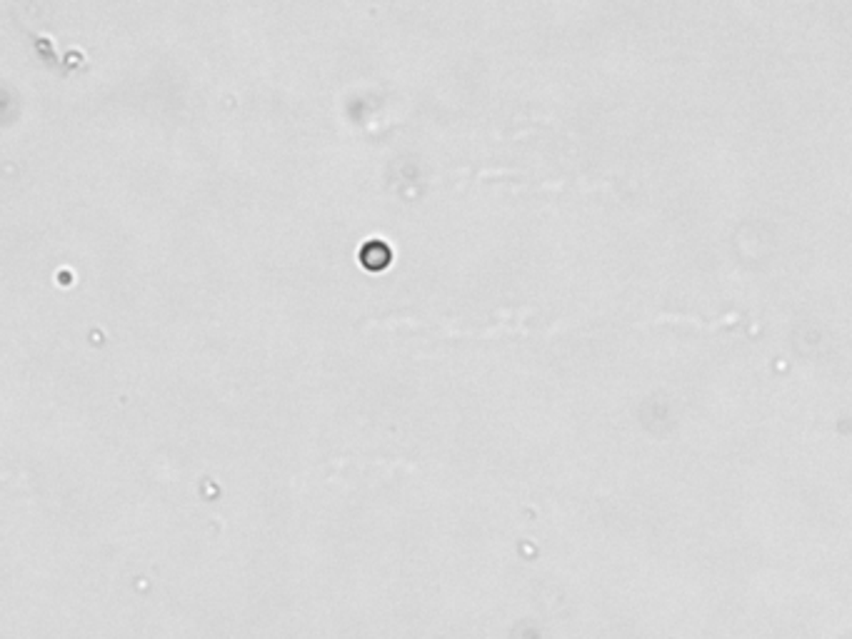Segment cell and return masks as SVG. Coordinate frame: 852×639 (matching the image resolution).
Listing matches in <instances>:
<instances>
[{"mask_svg": "<svg viewBox=\"0 0 852 639\" xmlns=\"http://www.w3.org/2000/svg\"><path fill=\"white\" fill-rule=\"evenodd\" d=\"M360 258H363V263L368 265V267H382V265H388V260H390V250H388L382 242L373 240V242H368V245L363 248Z\"/></svg>", "mask_w": 852, "mask_h": 639, "instance_id": "cell-1", "label": "cell"}]
</instances>
